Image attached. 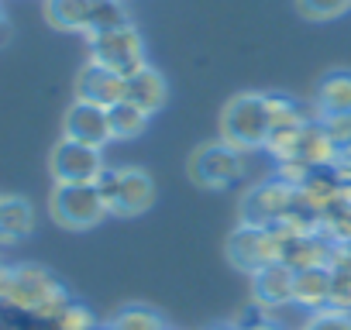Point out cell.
<instances>
[{
	"mask_svg": "<svg viewBox=\"0 0 351 330\" xmlns=\"http://www.w3.org/2000/svg\"><path fill=\"white\" fill-rule=\"evenodd\" d=\"M107 169L104 165V151L80 144V141H56L52 155H49V173L56 186H80V183H97L100 173Z\"/></svg>",
	"mask_w": 351,
	"mask_h": 330,
	"instance_id": "cell-8",
	"label": "cell"
},
{
	"mask_svg": "<svg viewBox=\"0 0 351 330\" xmlns=\"http://www.w3.org/2000/svg\"><path fill=\"white\" fill-rule=\"evenodd\" d=\"M86 49H90V62H100V66L121 73L124 79L148 66L145 62V42H141V35L131 21L107 28V31H90Z\"/></svg>",
	"mask_w": 351,
	"mask_h": 330,
	"instance_id": "cell-4",
	"label": "cell"
},
{
	"mask_svg": "<svg viewBox=\"0 0 351 330\" xmlns=\"http://www.w3.org/2000/svg\"><path fill=\"white\" fill-rule=\"evenodd\" d=\"M107 114H110V131H114V141H131V138L145 134L148 117H152V114H145L141 107H134V103H128V100L114 103Z\"/></svg>",
	"mask_w": 351,
	"mask_h": 330,
	"instance_id": "cell-19",
	"label": "cell"
},
{
	"mask_svg": "<svg viewBox=\"0 0 351 330\" xmlns=\"http://www.w3.org/2000/svg\"><path fill=\"white\" fill-rule=\"evenodd\" d=\"M35 231V207L25 196L0 193V244H18Z\"/></svg>",
	"mask_w": 351,
	"mask_h": 330,
	"instance_id": "cell-14",
	"label": "cell"
},
{
	"mask_svg": "<svg viewBox=\"0 0 351 330\" xmlns=\"http://www.w3.org/2000/svg\"><path fill=\"white\" fill-rule=\"evenodd\" d=\"M93 0H45V21L59 31H90Z\"/></svg>",
	"mask_w": 351,
	"mask_h": 330,
	"instance_id": "cell-18",
	"label": "cell"
},
{
	"mask_svg": "<svg viewBox=\"0 0 351 330\" xmlns=\"http://www.w3.org/2000/svg\"><path fill=\"white\" fill-rule=\"evenodd\" d=\"M265 103H269V120H272V127H282V124H306L303 114H300V107H296L289 97H282V93H265Z\"/></svg>",
	"mask_w": 351,
	"mask_h": 330,
	"instance_id": "cell-23",
	"label": "cell"
},
{
	"mask_svg": "<svg viewBox=\"0 0 351 330\" xmlns=\"http://www.w3.org/2000/svg\"><path fill=\"white\" fill-rule=\"evenodd\" d=\"M190 179L204 190H228L245 179V155L228 141H207L190 155Z\"/></svg>",
	"mask_w": 351,
	"mask_h": 330,
	"instance_id": "cell-7",
	"label": "cell"
},
{
	"mask_svg": "<svg viewBox=\"0 0 351 330\" xmlns=\"http://www.w3.org/2000/svg\"><path fill=\"white\" fill-rule=\"evenodd\" d=\"M269 131H272V120H269L265 93H238L221 110V141H228L241 155L265 148Z\"/></svg>",
	"mask_w": 351,
	"mask_h": 330,
	"instance_id": "cell-2",
	"label": "cell"
},
{
	"mask_svg": "<svg viewBox=\"0 0 351 330\" xmlns=\"http://www.w3.org/2000/svg\"><path fill=\"white\" fill-rule=\"evenodd\" d=\"M97 190L107 203L110 214L117 217H138L145 210H152L155 203V183L145 169H134V165H107L97 179Z\"/></svg>",
	"mask_w": 351,
	"mask_h": 330,
	"instance_id": "cell-3",
	"label": "cell"
},
{
	"mask_svg": "<svg viewBox=\"0 0 351 330\" xmlns=\"http://www.w3.org/2000/svg\"><path fill=\"white\" fill-rule=\"evenodd\" d=\"M337 141L327 134V127L317 120V124H306L303 127V138H300V158L313 169H334L337 162Z\"/></svg>",
	"mask_w": 351,
	"mask_h": 330,
	"instance_id": "cell-17",
	"label": "cell"
},
{
	"mask_svg": "<svg viewBox=\"0 0 351 330\" xmlns=\"http://www.w3.org/2000/svg\"><path fill=\"white\" fill-rule=\"evenodd\" d=\"M330 285H334V268H330V265L300 268L296 279H293V306L327 309V303H330Z\"/></svg>",
	"mask_w": 351,
	"mask_h": 330,
	"instance_id": "cell-13",
	"label": "cell"
},
{
	"mask_svg": "<svg viewBox=\"0 0 351 330\" xmlns=\"http://www.w3.org/2000/svg\"><path fill=\"white\" fill-rule=\"evenodd\" d=\"M117 25H128V11H124L121 0H93L90 31H107V28H117Z\"/></svg>",
	"mask_w": 351,
	"mask_h": 330,
	"instance_id": "cell-21",
	"label": "cell"
},
{
	"mask_svg": "<svg viewBox=\"0 0 351 330\" xmlns=\"http://www.w3.org/2000/svg\"><path fill=\"white\" fill-rule=\"evenodd\" d=\"M52 220L66 231H90L97 227L110 210L97 190V183H80V186H56L49 196Z\"/></svg>",
	"mask_w": 351,
	"mask_h": 330,
	"instance_id": "cell-5",
	"label": "cell"
},
{
	"mask_svg": "<svg viewBox=\"0 0 351 330\" xmlns=\"http://www.w3.org/2000/svg\"><path fill=\"white\" fill-rule=\"evenodd\" d=\"M282 231L279 227H258V224H238L228 238V258L234 268L255 275L258 268L282 262Z\"/></svg>",
	"mask_w": 351,
	"mask_h": 330,
	"instance_id": "cell-6",
	"label": "cell"
},
{
	"mask_svg": "<svg viewBox=\"0 0 351 330\" xmlns=\"http://www.w3.org/2000/svg\"><path fill=\"white\" fill-rule=\"evenodd\" d=\"M296 203V186L276 179L258 183L245 200H241V224H258V227H276L279 220H286V214Z\"/></svg>",
	"mask_w": 351,
	"mask_h": 330,
	"instance_id": "cell-9",
	"label": "cell"
},
{
	"mask_svg": "<svg viewBox=\"0 0 351 330\" xmlns=\"http://www.w3.org/2000/svg\"><path fill=\"white\" fill-rule=\"evenodd\" d=\"M300 330H351V313L337 309H317Z\"/></svg>",
	"mask_w": 351,
	"mask_h": 330,
	"instance_id": "cell-25",
	"label": "cell"
},
{
	"mask_svg": "<svg viewBox=\"0 0 351 330\" xmlns=\"http://www.w3.org/2000/svg\"><path fill=\"white\" fill-rule=\"evenodd\" d=\"M317 110H320V120L324 117H344V114H351V73L337 69V73H330V76L320 79Z\"/></svg>",
	"mask_w": 351,
	"mask_h": 330,
	"instance_id": "cell-16",
	"label": "cell"
},
{
	"mask_svg": "<svg viewBox=\"0 0 351 330\" xmlns=\"http://www.w3.org/2000/svg\"><path fill=\"white\" fill-rule=\"evenodd\" d=\"M293 279L296 272L286 262H272L252 275V303H258L265 313L293 306Z\"/></svg>",
	"mask_w": 351,
	"mask_h": 330,
	"instance_id": "cell-12",
	"label": "cell"
},
{
	"mask_svg": "<svg viewBox=\"0 0 351 330\" xmlns=\"http://www.w3.org/2000/svg\"><path fill=\"white\" fill-rule=\"evenodd\" d=\"M62 138L69 141H80V144H90V148H107L114 141V131H110V114L97 103H86V100H73V107L66 110L62 117Z\"/></svg>",
	"mask_w": 351,
	"mask_h": 330,
	"instance_id": "cell-10",
	"label": "cell"
},
{
	"mask_svg": "<svg viewBox=\"0 0 351 330\" xmlns=\"http://www.w3.org/2000/svg\"><path fill=\"white\" fill-rule=\"evenodd\" d=\"M165 97H169V90H165V79H162V73H155L152 66H145V69H138L134 76H128L124 100H128V103H134V107H141L145 114H155V110H162Z\"/></svg>",
	"mask_w": 351,
	"mask_h": 330,
	"instance_id": "cell-15",
	"label": "cell"
},
{
	"mask_svg": "<svg viewBox=\"0 0 351 330\" xmlns=\"http://www.w3.org/2000/svg\"><path fill=\"white\" fill-rule=\"evenodd\" d=\"M124 86L128 79L100 62H86L76 76V100H86V103H97L104 110H110L114 103L124 100Z\"/></svg>",
	"mask_w": 351,
	"mask_h": 330,
	"instance_id": "cell-11",
	"label": "cell"
},
{
	"mask_svg": "<svg viewBox=\"0 0 351 330\" xmlns=\"http://www.w3.org/2000/svg\"><path fill=\"white\" fill-rule=\"evenodd\" d=\"M327 309L351 313V275L334 272V285H330V303H327Z\"/></svg>",
	"mask_w": 351,
	"mask_h": 330,
	"instance_id": "cell-26",
	"label": "cell"
},
{
	"mask_svg": "<svg viewBox=\"0 0 351 330\" xmlns=\"http://www.w3.org/2000/svg\"><path fill=\"white\" fill-rule=\"evenodd\" d=\"M238 330H282V327L272 323V316H262V320H255V323H248V327H238Z\"/></svg>",
	"mask_w": 351,
	"mask_h": 330,
	"instance_id": "cell-29",
	"label": "cell"
},
{
	"mask_svg": "<svg viewBox=\"0 0 351 330\" xmlns=\"http://www.w3.org/2000/svg\"><path fill=\"white\" fill-rule=\"evenodd\" d=\"M107 330H162V320L148 306H124Z\"/></svg>",
	"mask_w": 351,
	"mask_h": 330,
	"instance_id": "cell-20",
	"label": "cell"
},
{
	"mask_svg": "<svg viewBox=\"0 0 351 330\" xmlns=\"http://www.w3.org/2000/svg\"><path fill=\"white\" fill-rule=\"evenodd\" d=\"M330 268L351 275V241H348V244H334V251H330Z\"/></svg>",
	"mask_w": 351,
	"mask_h": 330,
	"instance_id": "cell-27",
	"label": "cell"
},
{
	"mask_svg": "<svg viewBox=\"0 0 351 330\" xmlns=\"http://www.w3.org/2000/svg\"><path fill=\"white\" fill-rule=\"evenodd\" d=\"M11 265H4V262H0V303H4V296H8V285H11Z\"/></svg>",
	"mask_w": 351,
	"mask_h": 330,
	"instance_id": "cell-28",
	"label": "cell"
},
{
	"mask_svg": "<svg viewBox=\"0 0 351 330\" xmlns=\"http://www.w3.org/2000/svg\"><path fill=\"white\" fill-rule=\"evenodd\" d=\"M8 38H11V28H8V21H4V18H0V45H4Z\"/></svg>",
	"mask_w": 351,
	"mask_h": 330,
	"instance_id": "cell-30",
	"label": "cell"
},
{
	"mask_svg": "<svg viewBox=\"0 0 351 330\" xmlns=\"http://www.w3.org/2000/svg\"><path fill=\"white\" fill-rule=\"evenodd\" d=\"M217 330H238V327H217Z\"/></svg>",
	"mask_w": 351,
	"mask_h": 330,
	"instance_id": "cell-31",
	"label": "cell"
},
{
	"mask_svg": "<svg viewBox=\"0 0 351 330\" xmlns=\"http://www.w3.org/2000/svg\"><path fill=\"white\" fill-rule=\"evenodd\" d=\"M296 8L310 21H330V18H341L344 11H351V0H296Z\"/></svg>",
	"mask_w": 351,
	"mask_h": 330,
	"instance_id": "cell-22",
	"label": "cell"
},
{
	"mask_svg": "<svg viewBox=\"0 0 351 330\" xmlns=\"http://www.w3.org/2000/svg\"><path fill=\"white\" fill-rule=\"evenodd\" d=\"M8 306L14 309H25V313H35L38 320H59V313L73 303L69 292L56 282V275L42 265H18L11 272V285H8V296H4Z\"/></svg>",
	"mask_w": 351,
	"mask_h": 330,
	"instance_id": "cell-1",
	"label": "cell"
},
{
	"mask_svg": "<svg viewBox=\"0 0 351 330\" xmlns=\"http://www.w3.org/2000/svg\"><path fill=\"white\" fill-rule=\"evenodd\" d=\"M56 330H97V320H93V313H90L86 306H80V303H69V306L59 313V320H56Z\"/></svg>",
	"mask_w": 351,
	"mask_h": 330,
	"instance_id": "cell-24",
	"label": "cell"
}]
</instances>
